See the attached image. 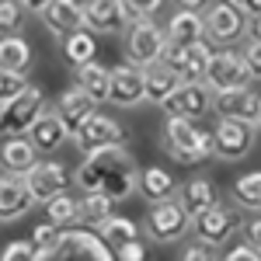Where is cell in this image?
<instances>
[{
	"label": "cell",
	"instance_id": "4",
	"mask_svg": "<svg viewBox=\"0 0 261 261\" xmlns=\"http://www.w3.org/2000/svg\"><path fill=\"white\" fill-rule=\"evenodd\" d=\"M164 45H167V35H164V28L153 18L129 21V28L122 32L125 60H129V66H140V70H146V66H153L161 60Z\"/></svg>",
	"mask_w": 261,
	"mask_h": 261
},
{
	"label": "cell",
	"instance_id": "44",
	"mask_svg": "<svg viewBox=\"0 0 261 261\" xmlns=\"http://www.w3.org/2000/svg\"><path fill=\"white\" fill-rule=\"evenodd\" d=\"M209 4H213V0H178L181 11H195V14H202V11H205Z\"/></svg>",
	"mask_w": 261,
	"mask_h": 261
},
{
	"label": "cell",
	"instance_id": "3",
	"mask_svg": "<svg viewBox=\"0 0 261 261\" xmlns=\"http://www.w3.org/2000/svg\"><path fill=\"white\" fill-rule=\"evenodd\" d=\"M241 223L244 220H241V209H237V205H226V202L216 199L209 209H202L199 216H192L188 230H192L195 244L209 247V251H216V247H223V244L241 230Z\"/></svg>",
	"mask_w": 261,
	"mask_h": 261
},
{
	"label": "cell",
	"instance_id": "31",
	"mask_svg": "<svg viewBox=\"0 0 261 261\" xmlns=\"http://www.w3.org/2000/svg\"><path fill=\"white\" fill-rule=\"evenodd\" d=\"M0 70H11V73H28L32 70V45L21 35L0 39Z\"/></svg>",
	"mask_w": 261,
	"mask_h": 261
},
{
	"label": "cell",
	"instance_id": "28",
	"mask_svg": "<svg viewBox=\"0 0 261 261\" xmlns=\"http://www.w3.org/2000/svg\"><path fill=\"white\" fill-rule=\"evenodd\" d=\"M94 233L101 237V244L108 251H115V247H122V244H129V241H140V223L129 220V216H112V220L101 223Z\"/></svg>",
	"mask_w": 261,
	"mask_h": 261
},
{
	"label": "cell",
	"instance_id": "41",
	"mask_svg": "<svg viewBox=\"0 0 261 261\" xmlns=\"http://www.w3.org/2000/svg\"><path fill=\"white\" fill-rule=\"evenodd\" d=\"M216 261H261V254L254 251V247H247V244H233V247H226V254Z\"/></svg>",
	"mask_w": 261,
	"mask_h": 261
},
{
	"label": "cell",
	"instance_id": "1",
	"mask_svg": "<svg viewBox=\"0 0 261 261\" xmlns=\"http://www.w3.org/2000/svg\"><path fill=\"white\" fill-rule=\"evenodd\" d=\"M136 178H140V164L133 157V150L122 143V146H105L98 153H87L70 181L84 195L98 192V195H105V199H112L119 205L129 195H136Z\"/></svg>",
	"mask_w": 261,
	"mask_h": 261
},
{
	"label": "cell",
	"instance_id": "8",
	"mask_svg": "<svg viewBox=\"0 0 261 261\" xmlns=\"http://www.w3.org/2000/svg\"><path fill=\"white\" fill-rule=\"evenodd\" d=\"M188 223L192 220L178 205V199H164L146 209V220L140 223V233H146L153 244H174L178 237L188 233Z\"/></svg>",
	"mask_w": 261,
	"mask_h": 261
},
{
	"label": "cell",
	"instance_id": "26",
	"mask_svg": "<svg viewBox=\"0 0 261 261\" xmlns=\"http://www.w3.org/2000/svg\"><path fill=\"white\" fill-rule=\"evenodd\" d=\"M108 73H112V66H101L98 60L84 63V66H77V87L94 105H101V101H108Z\"/></svg>",
	"mask_w": 261,
	"mask_h": 261
},
{
	"label": "cell",
	"instance_id": "7",
	"mask_svg": "<svg viewBox=\"0 0 261 261\" xmlns=\"http://www.w3.org/2000/svg\"><path fill=\"white\" fill-rule=\"evenodd\" d=\"M45 108V91L28 84L14 101L0 105V140H14V136H24L32 129V122L42 115Z\"/></svg>",
	"mask_w": 261,
	"mask_h": 261
},
{
	"label": "cell",
	"instance_id": "21",
	"mask_svg": "<svg viewBox=\"0 0 261 261\" xmlns=\"http://www.w3.org/2000/svg\"><path fill=\"white\" fill-rule=\"evenodd\" d=\"M39 161V150L24 136H14V140H4L0 143V171L4 174H14V178H24Z\"/></svg>",
	"mask_w": 261,
	"mask_h": 261
},
{
	"label": "cell",
	"instance_id": "19",
	"mask_svg": "<svg viewBox=\"0 0 261 261\" xmlns=\"http://www.w3.org/2000/svg\"><path fill=\"white\" fill-rule=\"evenodd\" d=\"M24 140L32 143V146H35L39 153H53V150H60V146L70 140V136H66L63 122L56 119V112H53V108L45 105V108H42V115L32 122V129L24 133Z\"/></svg>",
	"mask_w": 261,
	"mask_h": 261
},
{
	"label": "cell",
	"instance_id": "30",
	"mask_svg": "<svg viewBox=\"0 0 261 261\" xmlns=\"http://www.w3.org/2000/svg\"><path fill=\"white\" fill-rule=\"evenodd\" d=\"M209 60H213V49H209V42H192V45H185V60H181L178 81H185V84H202Z\"/></svg>",
	"mask_w": 261,
	"mask_h": 261
},
{
	"label": "cell",
	"instance_id": "39",
	"mask_svg": "<svg viewBox=\"0 0 261 261\" xmlns=\"http://www.w3.org/2000/svg\"><path fill=\"white\" fill-rule=\"evenodd\" d=\"M241 60H244V66H247V73H251V81H258L261 77V49H258V42H247V45H244Z\"/></svg>",
	"mask_w": 261,
	"mask_h": 261
},
{
	"label": "cell",
	"instance_id": "32",
	"mask_svg": "<svg viewBox=\"0 0 261 261\" xmlns=\"http://www.w3.org/2000/svg\"><path fill=\"white\" fill-rule=\"evenodd\" d=\"M115 216V202L105 199V195H98V192H87L81 199V223L87 226V230H98L105 220H112Z\"/></svg>",
	"mask_w": 261,
	"mask_h": 261
},
{
	"label": "cell",
	"instance_id": "6",
	"mask_svg": "<svg viewBox=\"0 0 261 261\" xmlns=\"http://www.w3.org/2000/svg\"><path fill=\"white\" fill-rule=\"evenodd\" d=\"M209 133H213V157L223 164H237L251 157V150L258 143V125L237 119H220Z\"/></svg>",
	"mask_w": 261,
	"mask_h": 261
},
{
	"label": "cell",
	"instance_id": "17",
	"mask_svg": "<svg viewBox=\"0 0 261 261\" xmlns=\"http://www.w3.org/2000/svg\"><path fill=\"white\" fill-rule=\"evenodd\" d=\"M53 112H56V119L63 122V129H66V136H73L77 129H81L84 122L91 119L94 112H98V105L84 94L81 87L73 84V87H66L60 98H56V105H53Z\"/></svg>",
	"mask_w": 261,
	"mask_h": 261
},
{
	"label": "cell",
	"instance_id": "35",
	"mask_svg": "<svg viewBox=\"0 0 261 261\" xmlns=\"http://www.w3.org/2000/svg\"><path fill=\"white\" fill-rule=\"evenodd\" d=\"M60 237H63V230L60 226H53V223H45L42 220L35 230H32V247H35V254H42V251H53L56 244H60Z\"/></svg>",
	"mask_w": 261,
	"mask_h": 261
},
{
	"label": "cell",
	"instance_id": "46",
	"mask_svg": "<svg viewBox=\"0 0 261 261\" xmlns=\"http://www.w3.org/2000/svg\"><path fill=\"white\" fill-rule=\"evenodd\" d=\"M45 4H49V0H18V7L24 11V14H28V11H32V14H39Z\"/></svg>",
	"mask_w": 261,
	"mask_h": 261
},
{
	"label": "cell",
	"instance_id": "37",
	"mask_svg": "<svg viewBox=\"0 0 261 261\" xmlns=\"http://www.w3.org/2000/svg\"><path fill=\"white\" fill-rule=\"evenodd\" d=\"M28 73H11V70H0V105H7V101H14L28 87Z\"/></svg>",
	"mask_w": 261,
	"mask_h": 261
},
{
	"label": "cell",
	"instance_id": "2",
	"mask_svg": "<svg viewBox=\"0 0 261 261\" xmlns=\"http://www.w3.org/2000/svg\"><path fill=\"white\" fill-rule=\"evenodd\" d=\"M161 150L181 167H195L213 157V133L199 129L192 119H167L161 133Z\"/></svg>",
	"mask_w": 261,
	"mask_h": 261
},
{
	"label": "cell",
	"instance_id": "45",
	"mask_svg": "<svg viewBox=\"0 0 261 261\" xmlns=\"http://www.w3.org/2000/svg\"><path fill=\"white\" fill-rule=\"evenodd\" d=\"M241 14H244V18H261V0H244Z\"/></svg>",
	"mask_w": 261,
	"mask_h": 261
},
{
	"label": "cell",
	"instance_id": "16",
	"mask_svg": "<svg viewBox=\"0 0 261 261\" xmlns=\"http://www.w3.org/2000/svg\"><path fill=\"white\" fill-rule=\"evenodd\" d=\"M84 28L91 35H122L129 21L122 14L119 0H87L84 4Z\"/></svg>",
	"mask_w": 261,
	"mask_h": 261
},
{
	"label": "cell",
	"instance_id": "36",
	"mask_svg": "<svg viewBox=\"0 0 261 261\" xmlns=\"http://www.w3.org/2000/svg\"><path fill=\"white\" fill-rule=\"evenodd\" d=\"M119 7L125 21H143V18H153L164 7V0H119Z\"/></svg>",
	"mask_w": 261,
	"mask_h": 261
},
{
	"label": "cell",
	"instance_id": "13",
	"mask_svg": "<svg viewBox=\"0 0 261 261\" xmlns=\"http://www.w3.org/2000/svg\"><path fill=\"white\" fill-rule=\"evenodd\" d=\"M244 18L237 7L223 4V0H213L202 14V28H205V39H213L216 45H233L237 39H244Z\"/></svg>",
	"mask_w": 261,
	"mask_h": 261
},
{
	"label": "cell",
	"instance_id": "38",
	"mask_svg": "<svg viewBox=\"0 0 261 261\" xmlns=\"http://www.w3.org/2000/svg\"><path fill=\"white\" fill-rule=\"evenodd\" d=\"M0 261H35V247L28 241H11L0 251Z\"/></svg>",
	"mask_w": 261,
	"mask_h": 261
},
{
	"label": "cell",
	"instance_id": "27",
	"mask_svg": "<svg viewBox=\"0 0 261 261\" xmlns=\"http://www.w3.org/2000/svg\"><path fill=\"white\" fill-rule=\"evenodd\" d=\"M45 223L60 226V230H70L81 223V199H73V192H60L45 202Z\"/></svg>",
	"mask_w": 261,
	"mask_h": 261
},
{
	"label": "cell",
	"instance_id": "33",
	"mask_svg": "<svg viewBox=\"0 0 261 261\" xmlns=\"http://www.w3.org/2000/svg\"><path fill=\"white\" fill-rule=\"evenodd\" d=\"M233 205L247 209V213H258L261 205V174L258 171H247L233 181Z\"/></svg>",
	"mask_w": 261,
	"mask_h": 261
},
{
	"label": "cell",
	"instance_id": "24",
	"mask_svg": "<svg viewBox=\"0 0 261 261\" xmlns=\"http://www.w3.org/2000/svg\"><path fill=\"white\" fill-rule=\"evenodd\" d=\"M164 35H167V42H178V45L205 42L202 14H195V11H174V14H171V21L164 24Z\"/></svg>",
	"mask_w": 261,
	"mask_h": 261
},
{
	"label": "cell",
	"instance_id": "23",
	"mask_svg": "<svg viewBox=\"0 0 261 261\" xmlns=\"http://www.w3.org/2000/svg\"><path fill=\"white\" fill-rule=\"evenodd\" d=\"M136 192H140L150 205H153V202H164V199H174L178 178H174L171 171H164V167H146V171H140V178H136Z\"/></svg>",
	"mask_w": 261,
	"mask_h": 261
},
{
	"label": "cell",
	"instance_id": "15",
	"mask_svg": "<svg viewBox=\"0 0 261 261\" xmlns=\"http://www.w3.org/2000/svg\"><path fill=\"white\" fill-rule=\"evenodd\" d=\"M108 101L115 108H136L143 105V70L140 66H112L108 73Z\"/></svg>",
	"mask_w": 261,
	"mask_h": 261
},
{
	"label": "cell",
	"instance_id": "40",
	"mask_svg": "<svg viewBox=\"0 0 261 261\" xmlns=\"http://www.w3.org/2000/svg\"><path fill=\"white\" fill-rule=\"evenodd\" d=\"M112 254H115V261H146V244L140 237V241H129V244H122V247H115Z\"/></svg>",
	"mask_w": 261,
	"mask_h": 261
},
{
	"label": "cell",
	"instance_id": "25",
	"mask_svg": "<svg viewBox=\"0 0 261 261\" xmlns=\"http://www.w3.org/2000/svg\"><path fill=\"white\" fill-rule=\"evenodd\" d=\"M178 73H171L167 66L161 63H153V66H146L143 70V101H150V105H161L167 94H174V87H178Z\"/></svg>",
	"mask_w": 261,
	"mask_h": 261
},
{
	"label": "cell",
	"instance_id": "42",
	"mask_svg": "<svg viewBox=\"0 0 261 261\" xmlns=\"http://www.w3.org/2000/svg\"><path fill=\"white\" fill-rule=\"evenodd\" d=\"M178 261H216V254L209 251V247H202V244H185L181 247V254H178Z\"/></svg>",
	"mask_w": 261,
	"mask_h": 261
},
{
	"label": "cell",
	"instance_id": "20",
	"mask_svg": "<svg viewBox=\"0 0 261 261\" xmlns=\"http://www.w3.org/2000/svg\"><path fill=\"white\" fill-rule=\"evenodd\" d=\"M35 202L28 195L24 181L14 178V174H0V223H14L21 220Z\"/></svg>",
	"mask_w": 261,
	"mask_h": 261
},
{
	"label": "cell",
	"instance_id": "43",
	"mask_svg": "<svg viewBox=\"0 0 261 261\" xmlns=\"http://www.w3.org/2000/svg\"><path fill=\"white\" fill-rule=\"evenodd\" d=\"M241 233H244V244H247V247H254V251L261 247V223H258L254 213H251L247 223H241Z\"/></svg>",
	"mask_w": 261,
	"mask_h": 261
},
{
	"label": "cell",
	"instance_id": "29",
	"mask_svg": "<svg viewBox=\"0 0 261 261\" xmlns=\"http://www.w3.org/2000/svg\"><path fill=\"white\" fill-rule=\"evenodd\" d=\"M63 60L70 63L73 70L84 66V63H91V60H98V39H94L87 28L66 35V39H63Z\"/></svg>",
	"mask_w": 261,
	"mask_h": 261
},
{
	"label": "cell",
	"instance_id": "14",
	"mask_svg": "<svg viewBox=\"0 0 261 261\" xmlns=\"http://www.w3.org/2000/svg\"><path fill=\"white\" fill-rule=\"evenodd\" d=\"M213 112H216L220 119H237V122H251V125H258V119H261L258 87H237V91L213 94Z\"/></svg>",
	"mask_w": 261,
	"mask_h": 261
},
{
	"label": "cell",
	"instance_id": "10",
	"mask_svg": "<svg viewBox=\"0 0 261 261\" xmlns=\"http://www.w3.org/2000/svg\"><path fill=\"white\" fill-rule=\"evenodd\" d=\"M70 140L77 146V153L87 157V153L105 150V146H122V143H125V129L119 125V119H112V115H105V112H94Z\"/></svg>",
	"mask_w": 261,
	"mask_h": 261
},
{
	"label": "cell",
	"instance_id": "9",
	"mask_svg": "<svg viewBox=\"0 0 261 261\" xmlns=\"http://www.w3.org/2000/svg\"><path fill=\"white\" fill-rule=\"evenodd\" d=\"M205 91L209 94H223V91H237V87H254L251 81V73H247V66H244L241 53H233V49H220V53H213V60L205 66Z\"/></svg>",
	"mask_w": 261,
	"mask_h": 261
},
{
	"label": "cell",
	"instance_id": "22",
	"mask_svg": "<svg viewBox=\"0 0 261 261\" xmlns=\"http://www.w3.org/2000/svg\"><path fill=\"white\" fill-rule=\"evenodd\" d=\"M174 199H178V205L188 213V220H192V216H199L202 209H209L213 202L220 199V192H216V185L209 178H192V181H185V185H178Z\"/></svg>",
	"mask_w": 261,
	"mask_h": 261
},
{
	"label": "cell",
	"instance_id": "34",
	"mask_svg": "<svg viewBox=\"0 0 261 261\" xmlns=\"http://www.w3.org/2000/svg\"><path fill=\"white\" fill-rule=\"evenodd\" d=\"M21 24H24V11L18 7V0H0V39L21 35Z\"/></svg>",
	"mask_w": 261,
	"mask_h": 261
},
{
	"label": "cell",
	"instance_id": "47",
	"mask_svg": "<svg viewBox=\"0 0 261 261\" xmlns=\"http://www.w3.org/2000/svg\"><path fill=\"white\" fill-rule=\"evenodd\" d=\"M223 4H230V7H237V11H241V4H244V0H223Z\"/></svg>",
	"mask_w": 261,
	"mask_h": 261
},
{
	"label": "cell",
	"instance_id": "12",
	"mask_svg": "<svg viewBox=\"0 0 261 261\" xmlns=\"http://www.w3.org/2000/svg\"><path fill=\"white\" fill-rule=\"evenodd\" d=\"M21 181H24L32 202H42V205L60 192H70V171H66L63 161H35V167Z\"/></svg>",
	"mask_w": 261,
	"mask_h": 261
},
{
	"label": "cell",
	"instance_id": "18",
	"mask_svg": "<svg viewBox=\"0 0 261 261\" xmlns=\"http://www.w3.org/2000/svg\"><path fill=\"white\" fill-rule=\"evenodd\" d=\"M39 18L53 35L66 39V35H73V32L84 28V4L81 0H49L39 11Z\"/></svg>",
	"mask_w": 261,
	"mask_h": 261
},
{
	"label": "cell",
	"instance_id": "5",
	"mask_svg": "<svg viewBox=\"0 0 261 261\" xmlns=\"http://www.w3.org/2000/svg\"><path fill=\"white\" fill-rule=\"evenodd\" d=\"M35 261H115V254L101 244V237L94 230L70 226V230H63L60 244L53 251L35 254Z\"/></svg>",
	"mask_w": 261,
	"mask_h": 261
},
{
	"label": "cell",
	"instance_id": "11",
	"mask_svg": "<svg viewBox=\"0 0 261 261\" xmlns=\"http://www.w3.org/2000/svg\"><path fill=\"white\" fill-rule=\"evenodd\" d=\"M164 119H192L199 122L213 112V94L205 91V84H185L181 81L174 87V94H167L161 101Z\"/></svg>",
	"mask_w": 261,
	"mask_h": 261
}]
</instances>
